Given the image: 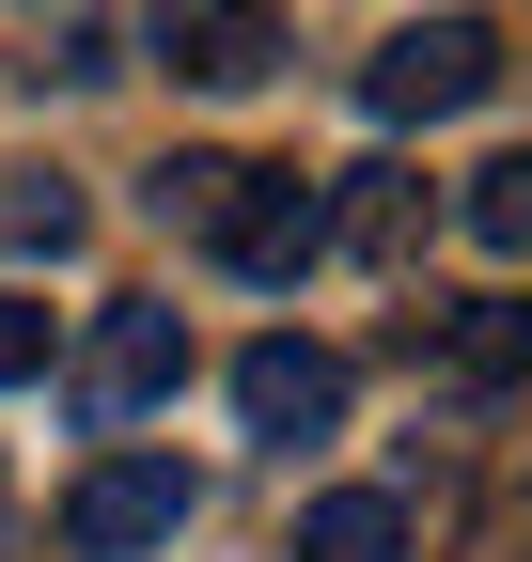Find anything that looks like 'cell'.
I'll return each instance as SVG.
<instances>
[{
	"label": "cell",
	"mask_w": 532,
	"mask_h": 562,
	"mask_svg": "<svg viewBox=\"0 0 532 562\" xmlns=\"http://www.w3.org/2000/svg\"><path fill=\"white\" fill-rule=\"evenodd\" d=\"M220 188H235V157H157V220L173 235H220Z\"/></svg>",
	"instance_id": "obj_12"
},
{
	"label": "cell",
	"mask_w": 532,
	"mask_h": 562,
	"mask_svg": "<svg viewBox=\"0 0 532 562\" xmlns=\"http://www.w3.org/2000/svg\"><path fill=\"white\" fill-rule=\"evenodd\" d=\"M188 501H204V484H188L173 453H95L79 484H63V547L79 562H142V547L188 531Z\"/></svg>",
	"instance_id": "obj_3"
},
{
	"label": "cell",
	"mask_w": 532,
	"mask_h": 562,
	"mask_svg": "<svg viewBox=\"0 0 532 562\" xmlns=\"http://www.w3.org/2000/svg\"><path fill=\"white\" fill-rule=\"evenodd\" d=\"M235 422H251V438H329V422H345V360L298 344V328H266L235 360Z\"/></svg>",
	"instance_id": "obj_6"
},
{
	"label": "cell",
	"mask_w": 532,
	"mask_h": 562,
	"mask_svg": "<svg viewBox=\"0 0 532 562\" xmlns=\"http://www.w3.org/2000/svg\"><path fill=\"white\" fill-rule=\"evenodd\" d=\"M142 32H157L173 79H204V94L282 79V0H142Z\"/></svg>",
	"instance_id": "obj_4"
},
{
	"label": "cell",
	"mask_w": 532,
	"mask_h": 562,
	"mask_svg": "<svg viewBox=\"0 0 532 562\" xmlns=\"http://www.w3.org/2000/svg\"><path fill=\"white\" fill-rule=\"evenodd\" d=\"M454 220H470L501 266H532V140H517V157H486L470 172V203H454Z\"/></svg>",
	"instance_id": "obj_10"
},
{
	"label": "cell",
	"mask_w": 532,
	"mask_h": 562,
	"mask_svg": "<svg viewBox=\"0 0 532 562\" xmlns=\"http://www.w3.org/2000/svg\"><path fill=\"white\" fill-rule=\"evenodd\" d=\"M0 250H79V188H63V172H32V188H0Z\"/></svg>",
	"instance_id": "obj_11"
},
{
	"label": "cell",
	"mask_w": 532,
	"mask_h": 562,
	"mask_svg": "<svg viewBox=\"0 0 532 562\" xmlns=\"http://www.w3.org/2000/svg\"><path fill=\"white\" fill-rule=\"evenodd\" d=\"M173 391H188V313H173V297H110L95 344H79V422L125 438V422L173 406Z\"/></svg>",
	"instance_id": "obj_2"
},
{
	"label": "cell",
	"mask_w": 532,
	"mask_h": 562,
	"mask_svg": "<svg viewBox=\"0 0 532 562\" xmlns=\"http://www.w3.org/2000/svg\"><path fill=\"white\" fill-rule=\"evenodd\" d=\"M16 375H47V313L16 297V281H0V391H16Z\"/></svg>",
	"instance_id": "obj_13"
},
{
	"label": "cell",
	"mask_w": 532,
	"mask_h": 562,
	"mask_svg": "<svg viewBox=\"0 0 532 562\" xmlns=\"http://www.w3.org/2000/svg\"><path fill=\"white\" fill-rule=\"evenodd\" d=\"M501 94V32L486 16H408L376 63H361V110L376 125H454V110H486Z\"/></svg>",
	"instance_id": "obj_1"
},
{
	"label": "cell",
	"mask_w": 532,
	"mask_h": 562,
	"mask_svg": "<svg viewBox=\"0 0 532 562\" xmlns=\"http://www.w3.org/2000/svg\"><path fill=\"white\" fill-rule=\"evenodd\" d=\"M329 250L408 266V250H423V172H345V188H329Z\"/></svg>",
	"instance_id": "obj_7"
},
{
	"label": "cell",
	"mask_w": 532,
	"mask_h": 562,
	"mask_svg": "<svg viewBox=\"0 0 532 562\" xmlns=\"http://www.w3.org/2000/svg\"><path fill=\"white\" fill-rule=\"evenodd\" d=\"M439 375H454V391H517V375H532V313H517V297L439 313Z\"/></svg>",
	"instance_id": "obj_9"
},
{
	"label": "cell",
	"mask_w": 532,
	"mask_h": 562,
	"mask_svg": "<svg viewBox=\"0 0 532 562\" xmlns=\"http://www.w3.org/2000/svg\"><path fill=\"white\" fill-rule=\"evenodd\" d=\"M235 281H298L313 250H329V188L313 172H235L220 188V235H204Z\"/></svg>",
	"instance_id": "obj_5"
},
{
	"label": "cell",
	"mask_w": 532,
	"mask_h": 562,
	"mask_svg": "<svg viewBox=\"0 0 532 562\" xmlns=\"http://www.w3.org/2000/svg\"><path fill=\"white\" fill-rule=\"evenodd\" d=\"M298 562H408V501H391V484H329V501H298Z\"/></svg>",
	"instance_id": "obj_8"
}]
</instances>
